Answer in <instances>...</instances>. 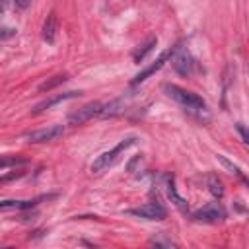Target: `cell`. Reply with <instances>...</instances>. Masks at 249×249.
<instances>
[{
	"label": "cell",
	"instance_id": "ffe728a7",
	"mask_svg": "<svg viewBox=\"0 0 249 249\" xmlns=\"http://www.w3.org/2000/svg\"><path fill=\"white\" fill-rule=\"evenodd\" d=\"M14 33H16V29L4 27V29H2V33H0V37H2V39H6V37H10V35H14Z\"/></svg>",
	"mask_w": 249,
	"mask_h": 249
},
{
	"label": "cell",
	"instance_id": "2e32d148",
	"mask_svg": "<svg viewBox=\"0 0 249 249\" xmlns=\"http://www.w3.org/2000/svg\"><path fill=\"white\" fill-rule=\"evenodd\" d=\"M68 80V76L66 74H56V76H53L51 80H47V82H43L41 86H39V89L41 91H51L53 88H56V86H60V84H64Z\"/></svg>",
	"mask_w": 249,
	"mask_h": 249
},
{
	"label": "cell",
	"instance_id": "3957f363",
	"mask_svg": "<svg viewBox=\"0 0 249 249\" xmlns=\"http://www.w3.org/2000/svg\"><path fill=\"white\" fill-rule=\"evenodd\" d=\"M171 64H173L175 72L181 76H191L195 66H196L195 58L191 56V53L183 45H177L175 49H171Z\"/></svg>",
	"mask_w": 249,
	"mask_h": 249
},
{
	"label": "cell",
	"instance_id": "9a60e30c",
	"mask_svg": "<svg viewBox=\"0 0 249 249\" xmlns=\"http://www.w3.org/2000/svg\"><path fill=\"white\" fill-rule=\"evenodd\" d=\"M123 101L121 99H115V101H111V103H105L103 105V111H101V117H115V115H119V113H123Z\"/></svg>",
	"mask_w": 249,
	"mask_h": 249
},
{
	"label": "cell",
	"instance_id": "8992f818",
	"mask_svg": "<svg viewBox=\"0 0 249 249\" xmlns=\"http://www.w3.org/2000/svg\"><path fill=\"white\" fill-rule=\"evenodd\" d=\"M101 111H103V103L91 101V103L80 107L78 111H74V113L68 117V124L76 126V124H82V123H86V121H89V119H93V117H101Z\"/></svg>",
	"mask_w": 249,
	"mask_h": 249
},
{
	"label": "cell",
	"instance_id": "5bb4252c",
	"mask_svg": "<svg viewBox=\"0 0 249 249\" xmlns=\"http://www.w3.org/2000/svg\"><path fill=\"white\" fill-rule=\"evenodd\" d=\"M150 249H179V245L167 237H152L150 239Z\"/></svg>",
	"mask_w": 249,
	"mask_h": 249
},
{
	"label": "cell",
	"instance_id": "7c38bea8",
	"mask_svg": "<svg viewBox=\"0 0 249 249\" xmlns=\"http://www.w3.org/2000/svg\"><path fill=\"white\" fill-rule=\"evenodd\" d=\"M39 198H33V200H2L0 202V208L6 212V210H29L37 204Z\"/></svg>",
	"mask_w": 249,
	"mask_h": 249
},
{
	"label": "cell",
	"instance_id": "9c48e42d",
	"mask_svg": "<svg viewBox=\"0 0 249 249\" xmlns=\"http://www.w3.org/2000/svg\"><path fill=\"white\" fill-rule=\"evenodd\" d=\"M56 33H58V18L54 12H49V16L45 18V23H43V39L53 45L56 41Z\"/></svg>",
	"mask_w": 249,
	"mask_h": 249
},
{
	"label": "cell",
	"instance_id": "5b68a950",
	"mask_svg": "<svg viewBox=\"0 0 249 249\" xmlns=\"http://www.w3.org/2000/svg\"><path fill=\"white\" fill-rule=\"evenodd\" d=\"M126 214L138 216V218H144V220H165L167 218V210L160 202H146L138 208L126 210Z\"/></svg>",
	"mask_w": 249,
	"mask_h": 249
},
{
	"label": "cell",
	"instance_id": "44dd1931",
	"mask_svg": "<svg viewBox=\"0 0 249 249\" xmlns=\"http://www.w3.org/2000/svg\"><path fill=\"white\" fill-rule=\"evenodd\" d=\"M6 249H12V247H6Z\"/></svg>",
	"mask_w": 249,
	"mask_h": 249
},
{
	"label": "cell",
	"instance_id": "8fae6325",
	"mask_svg": "<svg viewBox=\"0 0 249 249\" xmlns=\"http://www.w3.org/2000/svg\"><path fill=\"white\" fill-rule=\"evenodd\" d=\"M78 95H80V91H66V93H58V95H54V97H49V99H45V101L37 103V105L33 107V113H41V111L51 109L53 105H56V103H60V101H66V99H72V97H78Z\"/></svg>",
	"mask_w": 249,
	"mask_h": 249
},
{
	"label": "cell",
	"instance_id": "e0dca14e",
	"mask_svg": "<svg viewBox=\"0 0 249 249\" xmlns=\"http://www.w3.org/2000/svg\"><path fill=\"white\" fill-rule=\"evenodd\" d=\"M156 43H158V39H156V37H150V39H148V41H146V43H144V45L134 53V60H136V62L144 60V56H146V54L156 47Z\"/></svg>",
	"mask_w": 249,
	"mask_h": 249
},
{
	"label": "cell",
	"instance_id": "d6986e66",
	"mask_svg": "<svg viewBox=\"0 0 249 249\" xmlns=\"http://www.w3.org/2000/svg\"><path fill=\"white\" fill-rule=\"evenodd\" d=\"M235 128H237V132H239V136L243 138V142L249 146V126H245L243 123H237L235 124Z\"/></svg>",
	"mask_w": 249,
	"mask_h": 249
},
{
	"label": "cell",
	"instance_id": "52a82bcc",
	"mask_svg": "<svg viewBox=\"0 0 249 249\" xmlns=\"http://www.w3.org/2000/svg\"><path fill=\"white\" fill-rule=\"evenodd\" d=\"M62 134H64V126H62V124H51V126H45V128L27 132V134H25V140L31 142V144H41V142L56 140V138L62 136Z\"/></svg>",
	"mask_w": 249,
	"mask_h": 249
},
{
	"label": "cell",
	"instance_id": "277c9868",
	"mask_svg": "<svg viewBox=\"0 0 249 249\" xmlns=\"http://www.w3.org/2000/svg\"><path fill=\"white\" fill-rule=\"evenodd\" d=\"M193 218H195L196 222L218 224V222H224V218H226V210H224L222 204H218V202H210V204H206V206L195 210V212H193Z\"/></svg>",
	"mask_w": 249,
	"mask_h": 249
},
{
	"label": "cell",
	"instance_id": "30bf717a",
	"mask_svg": "<svg viewBox=\"0 0 249 249\" xmlns=\"http://www.w3.org/2000/svg\"><path fill=\"white\" fill-rule=\"evenodd\" d=\"M165 191H167V196H169V200L181 210V212H187V208H189V202L177 193V187H175V179L173 177H167V183H165Z\"/></svg>",
	"mask_w": 249,
	"mask_h": 249
},
{
	"label": "cell",
	"instance_id": "ba28073f",
	"mask_svg": "<svg viewBox=\"0 0 249 249\" xmlns=\"http://www.w3.org/2000/svg\"><path fill=\"white\" fill-rule=\"evenodd\" d=\"M169 56H171V51H165V53H161V54H160V56H158V58H156V60H154L152 64H148V66H146L144 70H140V72H138V74L134 76L132 84H142V82H144V80H146L148 76H152L154 72H158V70H160V68H161V66L165 64V60H167Z\"/></svg>",
	"mask_w": 249,
	"mask_h": 249
},
{
	"label": "cell",
	"instance_id": "ac0fdd59",
	"mask_svg": "<svg viewBox=\"0 0 249 249\" xmlns=\"http://www.w3.org/2000/svg\"><path fill=\"white\" fill-rule=\"evenodd\" d=\"M218 160H220V163H222V165H226V167H228V169H230L231 173H235L237 177H241V179H245V177L241 175V171H239V167H237V165H233L231 161H228V160H226L224 156H218Z\"/></svg>",
	"mask_w": 249,
	"mask_h": 249
},
{
	"label": "cell",
	"instance_id": "6da1fadb",
	"mask_svg": "<svg viewBox=\"0 0 249 249\" xmlns=\"http://www.w3.org/2000/svg\"><path fill=\"white\" fill-rule=\"evenodd\" d=\"M165 93H167L173 101H177L179 105H183L185 109L200 111V109L206 107V103H204V99H202L200 95H196L195 91L183 89V88H179V86H175V84H167V86H165Z\"/></svg>",
	"mask_w": 249,
	"mask_h": 249
},
{
	"label": "cell",
	"instance_id": "4fadbf2b",
	"mask_svg": "<svg viewBox=\"0 0 249 249\" xmlns=\"http://www.w3.org/2000/svg\"><path fill=\"white\" fill-rule=\"evenodd\" d=\"M206 185H208V191H210L216 198H222V196H224V185H222V181L218 179V175L208 173V175H206Z\"/></svg>",
	"mask_w": 249,
	"mask_h": 249
},
{
	"label": "cell",
	"instance_id": "7a4b0ae2",
	"mask_svg": "<svg viewBox=\"0 0 249 249\" xmlns=\"http://www.w3.org/2000/svg\"><path fill=\"white\" fill-rule=\"evenodd\" d=\"M134 142H136V138H134V136L123 138V140H121L113 150H107V152H103L101 156H97V158L93 160V163H91V171H93V173H101V171H105L107 167H111V165L119 160V156H121L126 148H130Z\"/></svg>",
	"mask_w": 249,
	"mask_h": 249
}]
</instances>
